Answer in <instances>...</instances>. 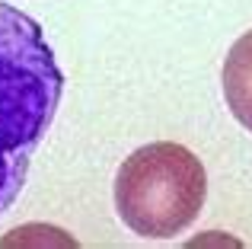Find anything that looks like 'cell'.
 Wrapping results in <instances>:
<instances>
[{
	"label": "cell",
	"instance_id": "1",
	"mask_svg": "<svg viewBox=\"0 0 252 249\" xmlns=\"http://www.w3.org/2000/svg\"><path fill=\"white\" fill-rule=\"evenodd\" d=\"M61 93L64 74L45 29L29 13L0 3V218L23 192Z\"/></svg>",
	"mask_w": 252,
	"mask_h": 249
},
{
	"label": "cell",
	"instance_id": "2",
	"mask_svg": "<svg viewBox=\"0 0 252 249\" xmlns=\"http://www.w3.org/2000/svg\"><path fill=\"white\" fill-rule=\"evenodd\" d=\"M208 198V173L189 147L154 141L137 147L115 176L122 220L147 240H172L198 220Z\"/></svg>",
	"mask_w": 252,
	"mask_h": 249
},
{
	"label": "cell",
	"instance_id": "3",
	"mask_svg": "<svg viewBox=\"0 0 252 249\" xmlns=\"http://www.w3.org/2000/svg\"><path fill=\"white\" fill-rule=\"evenodd\" d=\"M223 99H227L233 119L252 131V29L240 35L223 61Z\"/></svg>",
	"mask_w": 252,
	"mask_h": 249
}]
</instances>
